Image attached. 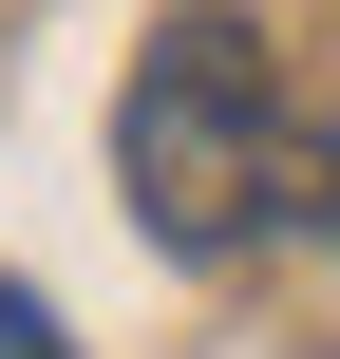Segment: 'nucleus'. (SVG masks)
Listing matches in <instances>:
<instances>
[{"label":"nucleus","instance_id":"obj_2","mask_svg":"<svg viewBox=\"0 0 340 359\" xmlns=\"http://www.w3.org/2000/svg\"><path fill=\"white\" fill-rule=\"evenodd\" d=\"M0 359H76V341H57V303H38V284H0Z\"/></svg>","mask_w":340,"mask_h":359},{"label":"nucleus","instance_id":"obj_1","mask_svg":"<svg viewBox=\"0 0 340 359\" xmlns=\"http://www.w3.org/2000/svg\"><path fill=\"white\" fill-rule=\"evenodd\" d=\"M114 170H132L151 246H189V265L246 246V227L284 208V76H265V38H246V19H170V38L132 57Z\"/></svg>","mask_w":340,"mask_h":359}]
</instances>
